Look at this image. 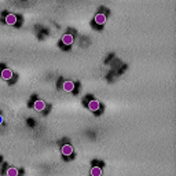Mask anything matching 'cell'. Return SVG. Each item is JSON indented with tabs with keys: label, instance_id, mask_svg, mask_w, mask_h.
I'll use <instances>...</instances> for the list:
<instances>
[{
	"label": "cell",
	"instance_id": "1",
	"mask_svg": "<svg viewBox=\"0 0 176 176\" xmlns=\"http://www.w3.org/2000/svg\"><path fill=\"white\" fill-rule=\"evenodd\" d=\"M61 151H62V155H65V157H70V155L73 154V146L66 143V145L62 146Z\"/></svg>",
	"mask_w": 176,
	"mask_h": 176
},
{
	"label": "cell",
	"instance_id": "2",
	"mask_svg": "<svg viewBox=\"0 0 176 176\" xmlns=\"http://www.w3.org/2000/svg\"><path fill=\"white\" fill-rule=\"evenodd\" d=\"M4 21H6V24H7V25H15V24H17V21H18V18H17V15H15V14L10 12V14L6 15Z\"/></svg>",
	"mask_w": 176,
	"mask_h": 176
},
{
	"label": "cell",
	"instance_id": "3",
	"mask_svg": "<svg viewBox=\"0 0 176 176\" xmlns=\"http://www.w3.org/2000/svg\"><path fill=\"white\" fill-rule=\"evenodd\" d=\"M105 22H106V15L103 12H98V14L95 15V24L102 26V25H105Z\"/></svg>",
	"mask_w": 176,
	"mask_h": 176
},
{
	"label": "cell",
	"instance_id": "4",
	"mask_svg": "<svg viewBox=\"0 0 176 176\" xmlns=\"http://www.w3.org/2000/svg\"><path fill=\"white\" fill-rule=\"evenodd\" d=\"M73 40H74V37H73V35H70V33H65V35L62 36V43H64L65 45H72Z\"/></svg>",
	"mask_w": 176,
	"mask_h": 176
},
{
	"label": "cell",
	"instance_id": "5",
	"mask_svg": "<svg viewBox=\"0 0 176 176\" xmlns=\"http://www.w3.org/2000/svg\"><path fill=\"white\" fill-rule=\"evenodd\" d=\"M62 88H64L65 92H72L73 89H74V83L70 80H66V81H64V84H62Z\"/></svg>",
	"mask_w": 176,
	"mask_h": 176
},
{
	"label": "cell",
	"instance_id": "6",
	"mask_svg": "<svg viewBox=\"0 0 176 176\" xmlns=\"http://www.w3.org/2000/svg\"><path fill=\"white\" fill-rule=\"evenodd\" d=\"M88 107H89V110H91V112H98V110H99V107H101V105H99V102H98V101L92 99V101H89Z\"/></svg>",
	"mask_w": 176,
	"mask_h": 176
},
{
	"label": "cell",
	"instance_id": "7",
	"mask_svg": "<svg viewBox=\"0 0 176 176\" xmlns=\"http://www.w3.org/2000/svg\"><path fill=\"white\" fill-rule=\"evenodd\" d=\"M45 109V103L44 101H41V99H37V101L35 102V110L37 112H43Z\"/></svg>",
	"mask_w": 176,
	"mask_h": 176
},
{
	"label": "cell",
	"instance_id": "8",
	"mask_svg": "<svg viewBox=\"0 0 176 176\" xmlns=\"http://www.w3.org/2000/svg\"><path fill=\"white\" fill-rule=\"evenodd\" d=\"M2 77L4 78V80H11V77H12V72H11V69H3L2 70Z\"/></svg>",
	"mask_w": 176,
	"mask_h": 176
},
{
	"label": "cell",
	"instance_id": "9",
	"mask_svg": "<svg viewBox=\"0 0 176 176\" xmlns=\"http://www.w3.org/2000/svg\"><path fill=\"white\" fill-rule=\"evenodd\" d=\"M91 176H102V168L101 167H92Z\"/></svg>",
	"mask_w": 176,
	"mask_h": 176
},
{
	"label": "cell",
	"instance_id": "10",
	"mask_svg": "<svg viewBox=\"0 0 176 176\" xmlns=\"http://www.w3.org/2000/svg\"><path fill=\"white\" fill-rule=\"evenodd\" d=\"M6 175L7 176H18V169L15 167H10L7 169V172H6Z\"/></svg>",
	"mask_w": 176,
	"mask_h": 176
},
{
	"label": "cell",
	"instance_id": "11",
	"mask_svg": "<svg viewBox=\"0 0 176 176\" xmlns=\"http://www.w3.org/2000/svg\"><path fill=\"white\" fill-rule=\"evenodd\" d=\"M2 122H3V117H2V116H0V124H2Z\"/></svg>",
	"mask_w": 176,
	"mask_h": 176
}]
</instances>
